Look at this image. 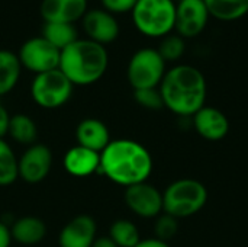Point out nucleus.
Returning <instances> with one entry per match:
<instances>
[{
    "label": "nucleus",
    "mask_w": 248,
    "mask_h": 247,
    "mask_svg": "<svg viewBox=\"0 0 248 247\" xmlns=\"http://www.w3.org/2000/svg\"><path fill=\"white\" fill-rule=\"evenodd\" d=\"M12 115L9 111L0 103V138H4L9 132V124H10Z\"/></svg>",
    "instance_id": "obj_29"
},
{
    "label": "nucleus",
    "mask_w": 248,
    "mask_h": 247,
    "mask_svg": "<svg viewBox=\"0 0 248 247\" xmlns=\"http://www.w3.org/2000/svg\"><path fill=\"white\" fill-rule=\"evenodd\" d=\"M208 202L206 186L192 178L177 179L163 192V213L174 218H187L199 211Z\"/></svg>",
    "instance_id": "obj_4"
},
{
    "label": "nucleus",
    "mask_w": 248,
    "mask_h": 247,
    "mask_svg": "<svg viewBox=\"0 0 248 247\" xmlns=\"http://www.w3.org/2000/svg\"><path fill=\"white\" fill-rule=\"evenodd\" d=\"M49 44H52L57 49L62 51L76 39H78L77 29L73 23H61V22H45L42 26V35Z\"/></svg>",
    "instance_id": "obj_22"
},
{
    "label": "nucleus",
    "mask_w": 248,
    "mask_h": 247,
    "mask_svg": "<svg viewBox=\"0 0 248 247\" xmlns=\"http://www.w3.org/2000/svg\"><path fill=\"white\" fill-rule=\"evenodd\" d=\"M135 247H170L167 242H163L160 239H155V237H151V239H144V240H140V243Z\"/></svg>",
    "instance_id": "obj_31"
},
{
    "label": "nucleus",
    "mask_w": 248,
    "mask_h": 247,
    "mask_svg": "<svg viewBox=\"0 0 248 247\" xmlns=\"http://www.w3.org/2000/svg\"><path fill=\"white\" fill-rule=\"evenodd\" d=\"M97 237V224L90 215H77L70 220L58 236L60 247H92Z\"/></svg>",
    "instance_id": "obj_13"
},
{
    "label": "nucleus",
    "mask_w": 248,
    "mask_h": 247,
    "mask_svg": "<svg viewBox=\"0 0 248 247\" xmlns=\"http://www.w3.org/2000/svg\"><path fill=\"white\" fill-rule=\"evenodd\" d=\"M134 99L140 106L148 111H160L164 108V102L158 87L134 90Z\"/></svg>",
    "instance_id": "obj_27"
},
{
    "label": "nucleus",
    "mask_w": 248,
    "mask_h": 247,
    "mask_svg": "<svg viewBox=\"0 0 248 247\" xmlns=\"http://www.w3.org/2000/svg\"><path fill=\"white\" fill-rule=\"evenodd\" d=\"M131 15L140 33L148 38H164L174 31L176 3L173 0H138Z\"/></svg>",
    "instance_id": "obj_5"
},
{
    "label": "nucleus",
    "mask_w": 248,
    "mask_h": 247,
    "mask_svg": "<svg viewBox=\"0 0 248 247\" xmlns=\"http://www.w3.org/2000/svg\"><path fill=\"white\" fill-rule=\"evenodd\" d=\"M83 31L87 39L103 47L112 44L119 36V23L115 15L105 9H90L81 19Z\"/></svg>",
    "instance_id": "obj_12"
},
{
    "label": "nucleus",
    "mask_w": 248,
    "mask_h": 247,
    "mask_svg": "<svg viewBox=\"0 0 248 247\" xmlns=\"http://www.w3.org/2000/svg\"><path fill=\"white\" fill-rule=\"evenodd\" d=\"M153 172V157L138 141L112 140L100 153V173L121 186L147 182Z\"/></svg>",
    "instance_id": "obj_1"
},
{
    "label": "nucleus",
    "mask_w": 248,
    "mask_h": 247,
    "mask_svg": "<svg viewBox=\"0 0 248 247\" xmlns=\"http://www.w3.org/2000/svg\"><path fill=\"white\" fill-rule=\"evenodd\" d=\"M126 207L141 218H157L163 213V192L148 182L125 188Z\"/></svg>",
    "instance_id": "obj_10"
},
{
    "label": "nucleus",
    "mask_w": 248,
    "mask_h": 247,
    "mask_svg": "<svg viewBox=\"0 0 248 247\" xmlns=\"http://www.w3.org/2000/svg\"><path fill=\"white\" fill-rule=\"evenodd\" d=\"M166 61L155 48H141L131 57L126 77L134 90L158 87L167 68Z\"/></svg>",
    "instance_id": "obj_7"
},
{
    "label": "nucleus",
    "mask_w": 248,
    "mask_h": 247,
    "mask_svg": "<svg viewBox=\"0 0 248 247\" xmlns=\"http://www.w3.org/2000/svg\"><path fill=\"white\" fill-rule=\"evenodd\" d=\"M61 51L49 44L44 36H33L25 41L17 52L22 68L41 74L58 68Z\"/></svg>",
    "instance_id": "obj_8"
},
{
    "label": "nucleus",
    "mask_w": 248,
    "mask_h": 247,
    "mask_svg": "<svg viewBox=\"0 0 248 247\" xmlns=\"http://www.w3.org/2000/svg\"><path fill=\"white\" fill-rule=\"evenodd\" d=\"M52 162L54 159L49 147L35 143L26 147L23 154L17 159V175L26 183H39L49 175Z\"/></svg>",
    "instance_id": "obj_9"
},
{
    "label": "nucleus",
    "mask_w": 248,
    "mask_h": 247,
    "mask_svg": "<svg viewBox=\"0 0 248 247\" xmlns=\"http://www.w3.org/2000/svg\"><path fill=\"white\" fill-rule=\"evenodd\" d=\"M192 121L196 132L208 141H219L230 131L227 115L214 106L205 105L193 115Z\"/></svg>",
    "instance_id": "obj_14"
},
{
    "label": "nucleus",
    "mask_w": 248,
    "mask_h": 247,
    "mask_svg": "<svg viewBox=\"0 0 248 247\" xmlns=\"http://www.w3.org/2000/svg\"><path fill=\"white\" fill-rule=\"evenodd\" d=\"M185 49H186L185 39L180 35H173V33H169L164 38H161V42L157 48V51L160 52V55L166 63H173L182 58Z\"/></svg>",
    "instance_id": "obj_25"
},
{
    "label": "nucleus",
    "mask_w": 248,
    "mask_h": 247,
    "mask_svg": "<svg viewBox=\"0 0 248 247\" xmlns=\"http://www.w3.org/2000/svg\"><path fill=\"white\" fill-rule=\"evenodd\" d=\"M12 245V234H10V229L0 221V247H10Z\"/></svg>",
    "instance_id": "obj_30"
},
{
    "label": "nucleus",
    "mask_w": 248,
    "mask_h": 247,
    "mask_svg": "<svg viewBox=\"0 0 248 247\" xmlns=\"http://www.w3.org/2000/svg\"><path fill=\"white\" fill-rule=\"evenodd\" d=\"M77 146L86 147L96 153H102L110 140V132L106 124L97 118H86L78 122L76 128Z\"/></svg>",
    "instance_id": "obj_17"
},
{
    "label": "nucleus",
    "mask_w": 248,
    "mask_h": 247,
    "mask_svg": "<svg viewBox=\"0 0 248 247\" xmlns=\"http://www.w3.org/2000/svg\"><path fill=\"white\" fill-rule=\"evenodd\" d=\"M73 83L60 68L35 74L31 83V96L42 109H58L64 106L73 95Z\"/></svg>",
    "instance_id": "obj_6"
},
{
    "label": "nucleus",
    "mask_w": 248,
    "mask_h": 247,
    "mask_svg": "<svg viewBox=\"0 0 248 247\" xmlns=\"http://www.w3.org/2000/svg\"><path fill=\"white\" fill-rule=\"evenodd\" d=\"M92 247H118L116 243L109 237V236H102V237H96V240L93 242Z\"/></svg>",
    "instance_id": "obj_32"
},
{
    "label": "nucleus",
    "mask_w": 248,
    "mask_h": 247,
    "mask_svg": "<svg viewBox=\"0 0 248 247\" xmlns=\"http://www.w3.org/2000/svg\"><path fill=\"white\" fill-rule=\"evenodd\" d=\"M211 16L222 22H232L248 13V0H203Z\"/></svg>",
    "instance_id": "obj_20"
},
{
    "label": "nucleus",
    "mask_w": 248,
    "mask_h": 247,
    "mask_svg": "<svg viewBox=\"0 0 248 247\" xmlns=\"http://www.w3.org/2000/svg\"><path fill=\"white\" fill-rule=\"evenodd\" d=\"M10 234L12 240L22 246H35L45 239L46 224L38 217H20L12 224Z\"/></svg>",
    "instance_id": "obj_18"
},
{
    "label": "nucleus",
    "mask_w": 248,
    "mask_h": 247,
    "mask_svg": "<svg viewBox=\"0 0 248 247\" xmlns=\"http://www.w3.org/2000/svg\"><path fill=\"white\" fill-rule=\"evenodd\" d=\"M62 166L65 172L74 178H87L97 172L100 173V153L81 146H74L65 151Z\"/></svg>",
    "instance_id": "obj_16"
},
{
    "label": "nucleus",
    "mask_w": 248,
    "mask_h": 247,
    "mask_svg": "<svg viewBox=\"0 0 248 247\" xmlns=\"http://www.w3.org/2000/svg\"><path fill=\"white\" fill-rule=\"evenodd\" d=\"M108 66L106 47L87 38H78L61 51L58 68L73 86H90L105 76Z\"/></svg>",
    "instance_id": "obj_3"
},
{
    "label": "nucleus",
    "mask_w": 248,
    "mask_h": 247,
    "mask_svg": "<svg viewBox=\"0 0 248 247\" xmlns=\"http://www.w3.org/2000/svg\"><path fill=\"white\" fill-rule=\"evenodd\" d=\"M209 17L211 15L203 0H180L176 4L174 29L183 39L195 38L205 31Z\"/></svg>",
    "instance_id": "obj_11"
},
{
    "label": "nucleus",
    "mask_w": 248,
    "mask_h": 247,
    "mask_svg": "<svg viewBox=\"0 0 248 247\" xmlns=\"http://www.w3.org/2000/svg\"><path fill=\"white\" fill-rule=\"evenodd\" d=\"M179 231V220L173 215H169L166 213H161L154 223V237L160 239L163 242H167L174 239Z\"/></svg>",
    "instance_id": "obj_26"
},
{
    "label": "nucleus",
    "mask_w": 248,
    "mask_h": 247,
    "mask_svg": "<svg viewBox=\"0 0 248 247\" xmlns=\"http://www.w3.org/2000/svg\"><path fill=\"white\" fill-rule=\"evenodd\" d=\"M7 135L20 146H32L38 138V127L35 121L26 114H15L10 118Z\"/></svg>",
    "instance_id": "obj_21"
},
{
    "label": "nucleus",
    "mask_w": 248,
    "mask_h": 247,
    "mask_svg": "<svg viewBox=\"0 0 248 247\" xmlns=\"http://www.w3.org/2000/svg\"><path fill=\"white\" fill-rule=\"evenodd\" d=\"M22 73V66L19 63L17 54L9 49H0V98L10 93Z\"/></svg>",
    "instance_id": "obj_19"
},
{
    "label": "nucleus",
    "mask_w": 248,
    "mask_h": 247,
    "mask_svg": "<svg viewBox=\"0 0 248 247\" xmlns=\"http://www.w3.org/2000/svg\"><path fill=\"white\" fill-rule=\"evenodd\" d=\"M137 1L138 0H100L102 9L108 10L112 15L132 12V9L137 4Z\"/></svg>",
    "instance_id": "obj_28"
},
{
    "label": "nucleus",
    "mask_w": 248,
    "mask_h": 247,
    "mask_svg": "<svg viewBox=\"0 0 248 247\" xmlns=\"http://www.w3.org/2000/svg\"><path fill=\"white\" fill-rule=\"evenodd\" d=\"M158 89L164 108L179 116H193L206 102V79L199 68L189 64L169 68Z\"/></svg>",
    "instance_id": "obj_2"
},
{
    "label": "nucleus",
    "mask_w": 248,
    "mask_h": 247,
    "mask_svg": "<svg viewBox=\"0 0 248 247\" xmlns=\"http://www.w3.org/2000/svg\"><path fill=\"white\" fill-rule=\"evenodd\" d=\"M87 0H42L39 13L44 22L76 23L87 12Z\"/></svg>",
    "instance_id": "obj_15"
},
{
    "label": "nucleus",
    "mask_w": 248,
    "mask_h": 247,
    "mask_svg": "<svg viewBox=\"0 0 248 247\" xmlns=\"http://www.w3.org/2000/svg\"><path fill=\"white\" fill-rule=\"evenodd\" d=\"M109 237L118 247H135L141 240L138 227L132 221L125 218L112 223L109 229Z\"/></svg>",
    "instance_id": "obj_23"
},
{
    "label": "nucleus",
    "mask_w": 248,
    "mask_h": 247,
    "mask_svg": "<svg viewBox=\"0 0 248 247\" xmlns=\"http://www.w3.org/2000/svg\"><path fill=\"white\" fill-rule=\"evenodd\" d=\"M19 179L17 157L4 138H0V186H9Z\"/></svg>",
    "instance_id": "obj_24"
}]
</instances>
